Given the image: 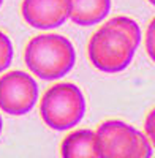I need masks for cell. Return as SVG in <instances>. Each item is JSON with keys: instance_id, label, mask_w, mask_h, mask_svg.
Returning <instances> with one entry per match:
<instances>
[{"instance_id": "cell-1", "label": "cell", "mask_w": 155, "mask_h": 158, "mask_svg": "<svg viewBox=\"0 0 155 158\" xmlns=\"http://www.w3.org/2000/svg\"><path fill=\"white\" fill-rule=\"evenodd\" d=\"M27 68L43 81H56L67 76L76 63V51L68 38L59 33L33 36L25 46Z\"/></svg>"}, {"instance_id": "cell-2", "label": "cell", "mask_w": 155, "mask_h": 158, "mask_svg": "<svg viewBox=\"0 0 155 158\" xmlns=\"http://www.w3.org/2000/svg\"><path fill=\"white\" fill-rule=\"evenodd\" d=\"M136 46L124 30L105 22L90 36L87 54L89 60L101 73H120L132 63Z\"/></svg>"}, {"instance_id": "cell-3", "label": "cell", "mask_w": 155, "mask_h": 158, "mask_svg": "<svg viewBox=\"0 0 155 158\" xmlns=\"http://www.w3.org/2000/svg\"><path fill=\"white\" fill-rule=\"evenodd\" d=\"M87 109L82 90L71 82H59L49 87L40 101L43 122L56 131L71 130L79 123Z\"/></svg>"}, {"instance_id": "cell-4", "label": "cell", "mask_w": 155, "mask_h": 158, "mask_svg": "<svg viewBox=\"0 0 155 158\" xmlns=\"http://www.w3.org/2000/svg\"><path fill=\"white\" fill-rule=\"evenodd\" d=\"M101 158H152V144L146 133L124 120H106L95 131Z\"/></svg>"}, {"instance_id": "cell-5", "label": "cell", "mask_w": 155, "mask_h": 158, "mask_svg": "<svg viewBox=\"0 0 155 158\" xmlns=\"http://www.w3.org/2000/svg\"><path fill=\"white\" fill-rule=\"evenodd\" d=\"M38 85L29 74L19 70L8 71L0 77V111L10 115H25L36 104Z\"/></svg>"}, {"instance_id": "cell-6", "label": "cell", "mask_w": 155, "mask_h": 158, "mask_svg": "<svg viewBox=\"0 0 155 158\" xmlns=\"http://www.w3.org/2000/svg\"><path fill=\"white\" fill-rule=\"evenodd\" d=\"M21 13L33 29H57L71 16V0H22Z\"/></svg>"}, {"instance_id": "cell-7", "label": "cell", "mask_w": 155, "mask_h": 158, "mask_svg": "<svg viewBox=\"0 0 155 158\" xmlns=\"http://www.w3.org/2000/svg\"><path fill=\"white\" fill-rule=\"evenodd\" d=\"M62 158H101L97 135L92 130H76L67 135L60 146Z\"/></svg>"}, {"instance_id": "cell-8", "label": "cell", "mask_w": 155, "mask_h": 158, "mask_svg": "<svg viewBox=\"0 0 155 158\" xmlns=\"http://www.w3.org/2000/svg\"><path fill=\"white\" fill-rule=\"evenodd\" d=\"M111 11V0H71V22L81 27L105 21Z\"/></svg>"}, {"instance_id": "cell-9", "label": "cell", "mask_w": 155, "mask_h": 158, "mask_svg": "<svg viewBox=\"0 0 155 158\" xmlns=\"http://www.w3.org/2000/svg\"><path fill=\"white\" fill-rule=\"evenodd\" d=\"M108 24L114 25V27H119L120 30H124L128 36L132 38V41L135 43V46L138 48L141 44V38H143V33H141V29L136 21H133L132 18L127 16H115L112 19L108 21Z\"/></svg>"}, {"instance_id": "cell-10", "label": "cell", "mask_w": 155, "mask_h": 158, "mask_svg": "<svg viewBox=\"0 0 155 158\" xmlns=\"http://www.w3.org/2000/svg\"><path fill=\"white\" fill-rule=\"evenodd\" d=\"M13 60V43L6 33L0 30V73L8 70Z\"/></svg>"}, {"instance_id": "cell-11", "label": "cell", "mask_w": 155, "mask_h": 158, "mask_svg": "<svg viewBox=\"0 0 155 158\" xmlns=\"http://www.w3.org/2000/svg\"><path fill=\"white\" fill-rule=\"evenodd\" d=\"M146 52L150 57V60L155 63V18L150 21L147 32H146Z\"/></svg>"}, {"instance_id": "cell-12", "label": "cell", "mask_w": 155, "mask_h": 158, "mask_svg": "<svg viewBox=\"0 0 155 158\" xmlns=\"http://www.w3.org/2000/svg\"><path fill=\"white\" fill-rule=\"evenodd\" d=\"M144 133L149 138L152 147L155 149V108L147 114L146 122H144Z\"/></svg>"}, {"instance_id": "cell-13", "label": "cell", "mask_w": 155, "mask_h": 158, "mask_svg": "<svg viewBox=\"0 0 155 158\" xmlns=\"http://www.w3.org/2000/svg\"><path fill=\"white\" fill-rule=\"evenodd\" d=\"M2 127H3V122H2V115H0V133H2Z\"/></svg>"}, {"instance_id": "cell-14", "label": "cell", "mask_w": 155, "mask_h": 158, "mask_svg": "<svg viewBox=\"0 0 155 158\" xmlns=\"http://www.w3.org/2000/svg\"><path fill=\"white\" fill-rule=\"evenodd\" d=\"M147 2H149L150 5H153V6H155V0H147Z\"/></svg>"}, {"instance_id": "cell-15", "label": "cell", "mask_w": 155, "mask_h": 158, "mask_svg": "<svg viewBox=\"0 0 155 158\" xmlns=\"http://www.w3.org/2000/svg\"><path fill=\"white\" fill-rule=\"evenodd\" d=\"M2 3H3V0H0V6H2Z\"/></svg>"}]
</instances>
